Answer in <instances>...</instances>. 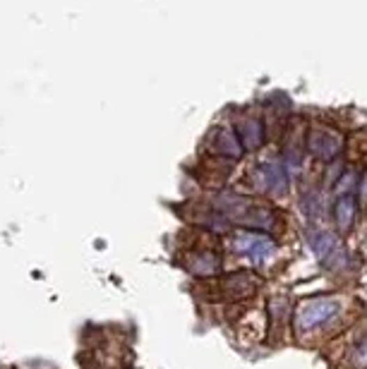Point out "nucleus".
I'll return each mask as SVG.
<instances>
[{"instance_id": "nucleus-1", "label": "nucleus", "mask_w": 367, "mask_h": 369, "mask_svg": "<svg viewBox=\"0 0 367 369\" xmlns=\"http://www.w3.org/2000/svg\"><path fill=\"white\" fill-rule=\"evenodd\" d=\"M338 312H341V305L336 300H312L295 314V329H298V333L315 331V329L331 322Z\"/></svg>"}, {"instance_id": "nucleus-2", "label": "nucleus", "mask_w": 367, "mask_h": 369, "mask_svg": "<svg viewBox=\"0 0 367 369\" xmlns=\"http://www.w3.org/2000/svg\"><path fill=\"white\" fill-rule=\"evenodd\" d=\"M207 149L223 158H240L243 156V142H240L238 132L231 125H218L207 137Z\"/></svg>"}, {"instance_id": "nucleus-3", "label": "nucleus", "mask_w": 367, "mask_h": 369, "mask_svg": "<svg viewBox=\"0 0 367 369\" xmlns=\"http://www.w3.org/2000/svg\"><path fill=\"white\" fill-rule=\"evenodd\" d=\"M343 137L338 132L329 130V128H312L308 137V146L322 161H334V158L341 153Z\"/></svg>"}, {"instance_id": "nucleus-4", "label": "nucleus", "mask_w": 367, "mask_h": 369, "mask_svg": "<svg viewBox=\"0 0 367 369\" xmlns=\"http://www.w3.org/2000/svg\"><path fill=\"white\" fill-rule=\"evenodd\" d=\"M233 245H235V250L252 257L255 262H264V259H269L274 252H276L274 240L267 238L264 233H243L233 240Z\"/></svg>"}, {"instance_id": "nucleus-5", "label": "nucleus", "mask_w": 367, "mask_h": 369, "mask_svg": "<svg viewBox=\"0 0 367 369\" xmlns=\"http://www.w3.org/2000/svg\"><path fill=\"white\" fill-rule=\"evenodd\" d=\"M255 185L264 192H271V195H281V192H286L288 185L286 168L281 163H260L255 168Z\"/></svg>"}, {"instance_id": "nucleus-6", "label": "nucleus", "mask_w": 367, "mask_h": 369, "mask_svg": "<svg viewBox=\"0 0 367 369\" xmlns=\"http://www.w3.org/2000/svg\"><path fill=\"white\" fill-rule=\"evenodd\" d=\"M255 290H257V280L248 271L231 273V276L223 280V293H226L228 300H248V297L255 295Z\"/></svg>"}, {"instance_id": "nucleus-7", "label": "nucleus", "mask_w": 367, "mask_h": 369, "mask_svg": "<svg viewBox=\"0 0 367 369\" xmlns=\"http://www.w3.org/2000/svg\"><path fill=\"white\" fill-rule=\"evenodd\" d=\"M235 132H238L243 146L250 149V151L260 149L262 142H264V125H262L260 118H252V115H245V118L240 120V125H238V130Z\"/></svg>"}, {"instance_id": "nucleus-8", "label": "nucleus", "mask_w": 367, "mask_h": 369, "mask_svg": "<svg viewBox=\"0 0 367 369\" xmlns=\"http://www.w3.org/2000/svg\"><path fill=\"white\" fill-rule=\"evenodd\" d=\"M334 216H336L338 230L341 233H348L355 223V216H358V204H355L353 195H338L336 206H334Z\"/></svg>"}, {"instance_id": "nucleus-9", "label": "nucleus", "mask_w": 367, "mask_h": 369, "mask_svg": "<svg viewBox=\"0 0 367 369\" xmlns=\"http://www.w3.org/2000/svg\"><path fill=\"white\" fill-rule=\"evenodd\" d=\"M190 269H193L195 273H200V276H209L218 269V257L216 255H209V252H200V255L190 257Z\"/></svg>"}, {"instance_id": "nucleus-10", "label": "nucleus", "mask_w": 367, "mask_h": 369, "mask_svg": "<svg viewBox=\"0 0 367 369\" xmlns=\"http://www.w3.org/2000/svg\"><path fill=\"white\" fill-rule=\"evenodd\" d=\"M353 362L358 367H367V338L358 345V350L353 352Z\"/></svg>"}, {"instance_id": "nucleus-11", "label": "nucleus", "mask_w": 367, "mask_h": 369, "mask_svg": "<svg viewBox=\"0 0 367 369\" xmlns=\"http://www.w3.org/2000/svg\"><path fill=\"white\" fill-rule=\"evenodd\" d=\"M360 197H363V202H365V206H367V173H365V178L360 180Z\"/></svg>"}]
</instances>
